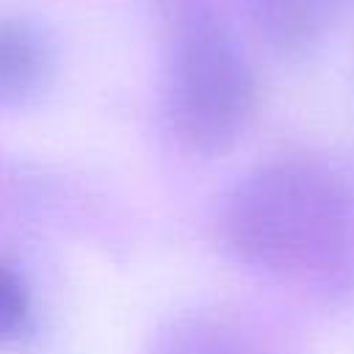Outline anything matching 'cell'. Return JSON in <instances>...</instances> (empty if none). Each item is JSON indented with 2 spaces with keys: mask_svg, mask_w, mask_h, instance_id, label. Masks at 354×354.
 <instances>
[{
  "mask_svg": "<svg viewBox=\"0 0 354 354\" xmlns=\"http://www.w3.org/2000/svg\"><path fill=\"white\" fill-rule=\"evenodd\" d=\"M152 354H277L252 329L213 315L174 321L158 335Z\"/></svg>",
  "mask_w": 354,
  "mask_h": 354,
  "instance_id": "5b68a950",
  "label": "cell"
},
{
  "mask_svg": "<svg viewBox=\"0 0 354 354\" xmlns=\"http://www.w3.org/2000/svg\"><path fill=\"white\" fill-rule=\"evenodd\" d=\"M257 36L285 58L313 53L332 30L340 0H241Z\"/></svg>",
  "mask_w": 354,
  "mask_h": 354,
  "instance_id": "277c9868",
  "label": "cell"
},
{
  "mask_svg": "<svg viewBox=\"0 0 354 354\" xmlns=\"http://www.w3.org/2000/svg\"><path fill=\"white\" fill-rule=\"evenodd\" d=\"M30 293L25 279L0 263V348L19 340L30 326Z\"/></svg>",
  "mask_w": 354,
  "mask_h": 354,
  "instance_id": "8992f818",
  "label": "cell"
},
{
  "mask_svg": "<svg viewBox=\"0 0 354 354\" xmlns=\"http://www.w3.org/2000/svg\"><path fill=\"white\" fill-rule=\"evenodd\" d=\"M166 111L180 141L205 155L230 149L257 105L252 61L218 0H166Z\"/></svg>",
  "mask_w": 354,
  "mask_h": 354,
  "instance_id": "7a4b0ae2",
  "label": "cell"
},
{
  "mask_svg": "<svg viewBox=\"0 0 354 354\" xmlns=\"http://www.w3.org/2000/svg\"><path fill=\"white\" fill-rule=\"evenodd\" d=\"M55 72V50L28 17H0V108H22L39 100Z\"/></svg>",
  "mask_w": 354,
  "mask_h": 354,
  "instance_id": "3957f363",
  "label": "cell"
},
{
  "mask_svg": "<svg viewBox=\"0 0 354 354\" xmlns=\"http://www.w3.org/2000/svg\"><path fill=\"white\" fill-rule=\"evenodd\" d=\"M221 235L230 254L254 271L315 279L332 274L348 252V194L337 174L315 160H271L230 191Z\"/></svg>",
  "mask_w": 354,
  "mask_h": 354,
  "instance_id": "6da1fadb",
  "label": "cell"
}]
</instances>
